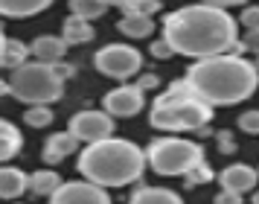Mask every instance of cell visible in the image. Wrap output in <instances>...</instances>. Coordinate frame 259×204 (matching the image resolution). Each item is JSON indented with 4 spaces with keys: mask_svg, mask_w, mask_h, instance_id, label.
Returning a JSON list of instances; mask_svg holds the SVG:
<instances>
[{
    "mask_svg": "<svg viewBox=\"0 0 259 204\" xmlns=\"http://www.w3.org/2000/svg\"><path fill=\"white\" fill-rule=\"evenodd\" d=\"M160 32L175 56H187L192 61L222 56V53L242 56L239 21L227 9H219L210 3H189L169 12L160 21Z\"/></svg>",
    "mask_w": 259,
    "mask_h": 204,
    "instance_id": "cell-1",
    "label": "cell"
},
{
    "mask_svg": "<svg viewBox=\"0 0 259 204\" xmlns=\"http://www.w3.org/2000/svg\"><path fill=\"white\" fill-rule=\"evenodd\" d=\"M184 82L207 105L227 108V105H239L256 94L259 70L253 61H247L239 53H222V56L192 61L184 73Z\"/></svg>",
    "mask_w": 259,
    "mask_h": 204,
    "instance_id": "cell-2",
    "label": "cell"
},
{
    "mask_svg": "<svg viewBox=\"0 0 259 204\" xmlns=\"http://www.w3.org/2000/svg\"><path fill=\"white\" fill-rule=\"evenodd\" d=\"M79 172L88 181H94L99 187H128L137 184L143 178V172L149 167L146 152L134 140L125 137H105V140H96L88 143L79 152Z\"/></svg>",
    "mask_w": 259,
    "mask_h": 204,
    "instance_id": "cell-3",
    "label": "cell"
},
{
    "mask_svg": "<svg viewBox=\"0 0 259 204\" xmlns=\"http://www.w3.org/2000/svg\"><path fill=\"white\" fill-rule=\"evenodd\" d=\"M212 120V105H207L195 91H189L184 79H178L166 88L163 94L154 96L149 108V123L152 129L166 134L178 132H198Z\"/></svg>",
    "mask_w": 259,
    "mask_h": 204,
    "instance_id": "cell-4",
    "label": "cell"
},
{
    "mask_svg": "<svg viewBox=\"0 0 259 204\" xmlns=\"http://www.w3.org/2000/svg\"><path fill=\"white\" fill-rule=\"evenodd\" d=\"M9 96L24 105H53L64 96V79L56 73V64L47 61H24L9 73Z\"/></svg>",
    "mask_w": 259,
    "mask_h": 204,
    "instance_id": "cell-5",
    "label": "cell"
},
{
    "mask_svg": "<svg viewBox=\"0 0 259 204\" xmlns=\"http://www.w3.org/2000/svg\"><path fill=\"white\" fill-rule=\"evenodd\" d=\"M146 160L163 178H184L195 164L207 160V157H204V146L195 140H184L178 134H163L146 146Z\"/></svg>",
    "mask_w": 259,
    "mask_h": 204,
    "instance_id": "cell-6",
    "label": "cell"
},
{
    "mask_svg": "<svg viewBox=\"0 0 259 204\" xmlns=\"http://www.w3.org/2000/svg\"><path fill=\"white\" fill-rule=\"evenodd\" d=\"M94 67L108 79L128 82L143 70V53L131 44H105V47L96 50Z\"/></svg>",
    "mask_w": 259,
    "mask_h": 204,
    "instance_id": "cell-7",
    "label": "cell"
},
{
    "mask_svg": "<svg viewBox=\"0 0 259 204\" xmlns=\"http://www.w3.org/2000/svg\"><path fill=\"white\" fill-rule=\"evenodd\" d=\"M67 132L79 140V143H96V140H105L114 134V117L108 114L105 108H88V111H79L70 117V126Z\"/></svg>",
    "mask_w": 259,
    "mask_h": 204,
    "instance_id": "cell-8",
    "label": "cell"
},
{
    "mask_svg": "<svg viewBox=\"0 0 259 204\" xmlns=\"http://www.w3.org/2000/svg\"><path fill=\"white\" fill-rule=\"evenodd\" d=\"M102 108L114 117V120H125V117H137L146 108V91L137 88L134 82H122L114 91H108L102 99Z\"/></svg>",
    "mask_w": 259,
    "mask_h": 204,
    "instance_id": "cell-9",
    "label": "cell"
},
{
    "mask_svg": "<svg viewBox=\"0 0 259 204\" xmlns=\"http://www.w3.org/2000/svg\"><path fill=\"white\" fill-rule=\"evenodd\" d=\"M50 204H111L105 187L94 181H61V187L50 195Z\"/></svg>",
    "mask_w": 259,
    "mask_h": 204,
    "instance_id": "cell-10",
    "label": "cell"
},
{
    "mask_svg": "<svg viewBox=\"0 0 259 204\" xmlns=\"http://www.w3.org/2000/svg\"><path fill=\"white\" fill-rule=\"evenodd\" d=\"M219 184L222 190H233L239 195H247V192L256 190L259 184V169L250 167V164H230L219 172Z\"/></svg>",
    "mask_w": 259,
    "mask_h": 204,
    "instance_id": "cell-11",
    "label": "cell"
},
{
    "mask_svg": "<svg viewBox=\"0 0 259 204\" xmlns=\"http://www.w3.org/2000/svg\"><path fill=\"white\" fill-rule=\"evenodd\" d=\"M76 149H79V140H76L70 132H56V134H50L47 140H44L41 160L53 167V164H61L64 157H70Z\"/></svg>",
    "mask_w": 259,
    "mask_h": 204,
    "instance_id": "cell-12",
    "label": "cell"
},
{
    "mask_svg": "<svg viewBox=\"0 0 259 204\" xmlns=\"http://www.w3.org/2000/svg\"><path fill=\"white\" fill-rule=\"evenodd\" d=\"M29 190V175L18 167H0V198L3 201H18Z\"/></svg>",
    "mask_w": 259,
    "mask_h": 204,
    "instance_id": "cell-13",
    "label": "cell"
},
{
    "mask_svg": "<svg viewBox=\"0 0 259 204\" xmlns=\"http://www.w3.org/2000/svg\"><path fill=\"white\" fill-rule=\"evenodd\" d=\"M67 41L61 35H38L32 44H29V53L35 56L38 61H47V64H56V61L64 59V53H67Z\"/></svg>",
    "mask_w": 259,
    "mask_h": 204,
    "instance_id": "cell-14",
    "label": "cell"
},
{
    "mask_svg": "<svg viewBox=\"0 0 259 204\" xmlns=\"http://www.w3.org/2000/svg\"><path fill=\"white\" fill-rule=\"evenodd\" d=\"M117 29L122 32L125 38H149L157 29L152 15H137V12H122V18L117 21Z\"/></svg>",
    "mask_w": 259,
    "mask_h": 204,
    "instance_id": "cell-15",
    "label": "cell"
},
{
    "mask_svg": "<svg viewBox=\"0 0 259 204\" xmlns=\"http://www.w3.org/2000/svg\"><path fill=\"white\" fill-rule=\"evenodd\" d=\"M61 38L67 41V47H79V44H91V41H94L96 29H94V24H91V21L70 15V18L61 24Z\"/></svg>",
    "mask_w": 259,
    "mask_h": 204,
    "instance_id": "cell-16",
    "label": "cell"
},
{
    "mask_svg": "<svg viewBox=\"0 0 259 204\" xmlns=\"http://www.w3.org/2000/svg\"><path fill=\"white\" fill-rule=\"evenodd\" d=\"M128 204H184V198L175 190H166V187H134Z\"/></svg>",
    "mask_w": 259,
    "mask_h": 204,
    "instance_id": "cell-17",
    "label": "cell"
},
{
    "mask_svg": "<svg viewBox=\"0 0 259 204\" xmlns=\"http://www.w3.org/2000/svg\"><path fill=\"white\" fill-rule=\"evenodd\" d=\"M53 6V0H0V15L3 18H32Z\"/></svg>",
    "mask_w": 259,
    "mask_h": 204,
    "instance_id": "cell-18",
    "label": "cell"
},
{
    "mask_svg": "<svg viewBox=\"0 0 259 204\" xmlns=\"http://www.w3.org/2000/svg\"><path fill=\"white\" fill-rule=\"evenodd\" d=\"M21 149H24L21 129H18V126H12L9 120H0V164L12 160Z\"/></svg>",
    "mask_w": 259,
    "mask_h": 204,
    "instance_id": "cell-19",
    "label": "cell"
},
{
    "mask_svg": "<svg viewBox=\"0 0 259 204\" xmlns=\"http://www.w3.org/2000/svg\"><path fill=\"white\" fill-rule=\"evenodd\" d=\"M59 187H61L59 172H56V169H50V167L38 169V172L29 175V192H35V195H41V198H50Z\"/></svg>",
    "mask_w": 259,
    "mask_h": 204,
    "instance_id": "cell-20",
    "label": "cell"
},
{
    "mask_svg": "<svg viewBox=\"0 0 259 204\" xmlns=\"http://www.w3.org/2000/svg\"><path fill=\"white\" fill-rule=\"evenodd\" d=\"M29 56V47H26L24 41H18V38H6V47H3V56H0V67H6V70H15V67H21Z\"/></svg>",
    "mask_w": 259,
    "mask_h": 204,
    "instance_id": "cell-21",
    "label": "cell"
},
{
    "mask_svg": "<svg viewBox=\"0 0 259 204\" xmlns=\"http://www.w3.org/2000/svg\"><path fill=\"white\" fill-rule=\"evenodd\" d=\"M108 12V6L102 0H70V15L84 18V21H96Z\"/></svg>",
    "mask_w": 259,
    "mask_h": 204,
    "instance_id": "cell-22",
    "label": "cell"
},
{
    "mask_svg": "<svg viewBox=\"0 0 259 204\" xmlns=\"http://www.w3.org/2000/svg\"><path fill=\"white\" fill-rule=\"evenodd\" d=\"M24 120H26L29 129H47L56 117H53V108H50V105H26Z\"/></svg>",
    "mask_w": 259,
    "mask_h": 204,
    "instance_id": "cell-23",
    "label": "cell"
},
{
    "mask_svg": "<svg viewBox=\"0 0 259 204\" xmlns=\"http://www.w3.org/2000/svg\"><path fill=\"white\" fill-rule=\"evenodd\" d=\"M212 178H215V172L210 169V164H207V160L195 164V167H192V169L187 172V175H184L187 187H201V184H210Z\"/></svg>",
    "mask_w": 259,
    "mask_h": 204,
    "instance_id": "cell-24",
    "label": "cell"
},
{
    "mask_svg": "<svg viewBox=\"0 0 259 204\" xmlns=\"http://www.w3.org/2000/svg\"><path fill=\"white\" fill-rule=\"evenodd\" d=\"M122 12H137V15H157L160 12V0H125Z\"/></svg>",
    "mask_w": 259,
    "mask_h": 204,
    "instance_id": "cell-25",
    "label": "cell"
},
{
    "mask_svg": "<svg viewBox=\"0 0 259 204\" xmlns=\"http://www.w3.org/2000/svg\"><path fill=\"white\" fill-rule=\"evenodd\" d=\"M239 26L245 29H259V3H245L239 12Z\"/></svg>",
    "mask_w": 259,
    "mask_h": 204,
    "instance_id": "cell-26",
    "label": "cell"
},
{
    "mask_svg": "<svg viewBox=\"0 0 259 204\" xmlns=\"http://www.w3.org/2000/svg\"><path fill=\"white\" fill-rule=\"evenodd\" d=\"M215 143H219V152H222V155H236V137H233V132H227V129L215 132Z\"/></svg>",
    "mask_w": 259,
    "mask_h": 204,
    "instance_id": "cell-27",
    "label": "cell"
},
{
    "mask_svg": "<svg viewBox=\"0 0 259 204\" xmlns=\"http://www.w3.org/2000/svg\"><path fill=\"white\" fill-rule=\"evenodd\" d=\"M239 129L245 134H259V111H245L239 117Z\"/></svg>",
    "mask_w": 259,
    "mask_h": 204,
    "instance_id": "cell-28",
    "label": "cell"
},
{
    "mask_svg": "<svg viewBox=\"0 0 259 204\" xmlns=\"http://www.w3.org/2000/svg\"><path fill=\"white\" fill-rule=\"evenodd\" d=\"M239 47H242V53H253V56H259V29H247L245 35L239 38Z\"/></svg>",
    "mask_w": 259,
    "mask_h": 204,
    "instance_id": "cell-29",
    "label": "cell"
},
{
    "mask_svg": "<svg viewBox=\"0 0 259 204\" xmlns=\"http://www.w3.org/2000/svg\"><path fill=\"white\" fill-rule=\"evenodd\" d=\"M137 88H143V91H146V94H149V91H154V88H157V85H160V79H157V76H154V73H146V70H140L137 73Z\"/></svg>",
    "mask_w": 259,
    "mask_h": 204,
    "instance_id": "cell-30",
    "label": "cell"
},
{
    "mask_svg": "<svg viewBox=\"0 0 259 204\" xmlns=\"http://www.w3.org/2000/svg\"><path fill=\"white\" fill-rule=\"evenodd\" d=\"M242 198H245V195H239V192H233V190H219V195L212 198V204H242Z\"/></svg>",
    "mask_w": 259,
    "mask_h": 204,
    "instance_id": "cell-31",
    "label": "cell"
},
{
    "mask_svg": "<svg viewBox=\"0 0 259 204\" xmlns=\"http://www.w3.org/2000/svg\"><path fill=\"white\" fill-rule=\"evenodd\" d=\"M152 56H154V59H172L175 53H172V47L160 38V41H154V44H152Z\"/></svg>",
    "mask_w": 259,
    "mask_h": 204,
    "instance_id": "cell-32",
    "label": "cell"
},
{
    "mask_svg": "<svg viewBox=\"0 0 259 204\" xmlns=\"http://www.w3.org/2000/svg\"><path fill=\"white\" fill-rule=\"evenodd\" d=\"M198 3H210V6H219V9H230V6H245L247 0H198Z\"/></svg>",
    "mask_w": 259,
    "mask_h": 204,
    "instance_id": "cell-33",
    "label": "cell"
},
{
    "mask_svg": "<svg viewBox=\"0 0 259 204\" xmlns=\"http://www.w3.org/2000/svg\"><path fill=\"white\" fill-rule=\"evenodd\" d=\"M56 73H59L61 79L67 82V79H70L73 73H76V67H73V64H64V61H56Z\"/></svg>",
    "mask_w": 259,
    "mask_h": 204,
    "instance_id": "cell-34",
    "label": "cell"
},
{
    "mask_svg": "<svg viewBox=\"0 0 259 204\" xmlns=\"http://www.w3.org/2000/svg\"><path fill=\"white\" fill-rule=\"evenodd\" d=\"M102 3H105V6H119V9H122V3H125V0H102Z\"/></svg>",
    "mask_w": 259,
    "mask_h": 204,
    "instance_id": "cell-35",
    "label": "cell"
},
{
    "mask_svg": "<svg viewBox=\"0 0 259 204\" xmlns=\"http://www.w3.org/2000/svg\"><path fill=\"white\" fill-rule=\"evenodd\" d=\"M3 94H9V82H3V79H0V96Z\"/></svg>",
    "mask_w": 259,
    "mask_h": 204,
    "instance_id": "cell-36",
    "label": "cell"
},
{
    "mask_svg": "<svg viewBox=\"0 0 259 204\" xmlns=\"http://www.w3.org/2000/svg\"><path fill=\"white\" fill-rule=\"evenodd\" d=\"M3 47H6V35H3V29H0V56H3Z\"/></svg>",
    "mask_w": 259,
    "mask_h": 204,
    "instance_id": "cell-37",
    "label": "cell"
},
{
    "mask_svg": "<svg viewBox=\"0 0 259 204\" xmlns=\"http://www.w3.org/2000/svg\"><path fill=\"white\" fill-rule=\"evenodd\" d=\"M253 204H259V190H253V198H250Z\"/></svg>",
    "mask_w": 259,
    "mask_h": 204,
    "instance_id": "cell-38",
    "label": "cell"
},
{
    "mask_svg": "<svg viewBox=\"0 0 259 204\" xmlns=\"http://www.w3.org/2000/svg\"><path fill=\"white\" fill-rule=\"evenodd\" d=\"M15 204H24V201H15Z\"/></svg>",
    "mask_w": 259,
    "mask_h": 204,
    "instance_id": "cell-39",
    "label": "cell"
}]
</instances>
